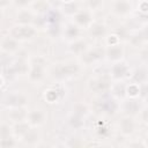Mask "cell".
Returning a JSON list of instances; mask_svg holds the SVG:
<instances>
[{
  "mask_svg": "<svg viewBox=\"0 0 148 148\" xmlns=\"http://www.w3.org/2000/svg\"><path fill=\"white\" fill-rule=\"evenodd\" d=\"M82 71V64L73 60L67 61H59L56 62L50 69V76L53 81L62 83L64 81L71 80L73 77L79 76Z\"/></svg>",
  "mask_w": 148,
  "mask_h": 148,
  "instance_id": "6da1fadb",
  "label": "cell"
},
{
  "mask_svg": "<svg viewBox=\"0 0 148 148\" xmlns=\"http://www.w3.org/2000/svg\"><path fill=\"white\" fill-rule=\"evenodd\" d=\"M47 76V59L44 56L35 54L29 58L28 80L32 84H40Z\"/></svg>",
  "mask_w": 148,
  "mask_h": 148,
  "instance_id": "7a4b0ae2",
  "label": "cell"
},
{
  "mask_svg": "<svg viewBox=\"0 0 148 148\" xmlns=\"http://www.w3.org/2000/svg\"><path fill=\"white\" fill-rule=\"evenodd\" d=\"M112 80L109 75V73H96L94 76H91L87 82V88L90 92L102 96L105 94H110Z\"/></svg>",
  "mask_w": 148,
  "mask_h": 148,
  "instance_id": "3957f363",
  "label": "cell"
},
{
  "mask_svg": "<svg viewBox=\"0 0 148 148\" xmlns=\"http://www.w3.org/2000/svg\"><path fill=\"white\" fill-rule=\"evenodd\" d=\"M120 102L114 98L111 94H105L98 96V99L95 104V110L103 116H113L119 112Z\"/></svg>",
  "mask_w": 148,
  "mask_h": 148,
  "instance_id": "277c9868",
  "label": "cell"
},
{
  "mask_svg": "<svg viewBox=\"0 0 148 148\" xmlns=\"http://www.w3.org/2000/svg\"><path fill=\"white\" fill-rule=\"evenodd\" d=\"M29 102V97L24 91L14 90L3 94L1 105L5 110L13 108H27Z\"/></svg>",
  "mask_w": 148,
  "mask_h": 148,
  "instance_id": "5b68a950",
  "label": "cell"
},
{
  "mask_svg": "<svg viewBox=\"0 0 148 148\" xmlns=\"http://www.w3.org/2000/svg\"><path fill=\"white\" fill-rule=\"evenodd\" d=\"M8 34L22 43V42H29L34 39L37 36L38 30L34 24H15L14 23V25L9 28Z\"/></svg>",
  "mask_w": 148,
  "mask_h": 148,
  "instance_id": "8992f818",
  "label": "cell"
},
{
  "mask_svg": "<svg viewBox=\"0 0 148 148\" xmlns=\"http://www.w3.org/2000/svg\"><path fill=\"white\" fill-rule=\"evenodd\" d=\"M104 56H105V46L95 45V46H89L79 57V59L82 66H94L97 65L99 61L104 60Z\"/></svg>",
  "mask_w": 148,
  "mask_h": 148,
  "instance_id": "52a82bcc",
  "label": "cell"
},
{
  "mask_svg": "<svg viewBox=\"0 0 148 148\" xmlns=\"http://www.w3.org/2000/svg\"><path fill=\"white\" fill-rule=\"evenodd\" d=\"M139 128V121L136 120V117L123 114L117 124V130L121 138L124 139H131Z\"/></svg>",
  "mask_w": 148,
  "mask_h": 148,
  "instance_id": "ba28073f",
  "label": "cell"
},
{
  "mask_svg": "<svg viewBox=\"0 0 148 148\" xmlns=\"http://www.w3.org/2000/svg\"><path fill=\"white\" fill-rule=\"evenodd\" d=\"M134 12V3L132 0H111L110 13L118 18H126Z\"/></svg>",
  "mask_w": 148,
  "mask_h": 148,
  "instance_id": "9c48e42d",
  "label": "cell"
},
{
  "mask_svg": "<svg viewBox=\"0 0 148 148\" xmlns=\"http://www.w3.org/2000/svg\"><path fill=\"white\" fill-rule=\"evenodd\" d=\"M132 68L128 65V62H126L125 60L111 64L108 73L111 77L112 81H125L127 79H130Z\"/></svg>",
  "mask_w": 148,
  "mask_h": 148,
  "instance_id": "30bf717a",
  "label": "cell"
},
{
  "mask_svg": "<svg viewBox=\"0 0 148 148\" xmlns=\"http://www.w3.org/2000/svg\"><path fill=\"white\" fill-rule=\"evenodd\" d=\"M69 20H71L72 23H74L81 30H87L91 25V23L95 21V18H94V12L89 10L86 7L84 8H80Z\"/></svg>",
  "mask_w": 148,
  "mask_h": 148,
  "instance_id": "8fae6325",
  "label": "cell"
},
{
  "mask_svg": "<svg viewBox=\"0 0 148 148\" xmlns=\"http://www.w3.org/2000/svg\"><path fill=\"white\" fill-rule=\"evenodd\" d=\"M143 102L140 98H131V97H126L120 102V109L119 112L121 111L123 114H127V116H133V117H138L140 116L142 109H143Z\"/></svg>",
  "mask_w": 148,
  "mask_h": 148,
  "instance_id": "7c38bea8",
  "label": "cell"
},
{
  "mask_svg": "<svg viewBox=\"0 0 148 148\" xmlns=\"http://www.w3.org/2000/svg\"><path fill=\"white\" fill-rule=\"evenodd\" d=\"M65 97V88L60 82L47 87L43 92V98L47 104H58Z\"/></svg>",
  "mask_w": 148,
  "mask_h": 148,
  "instance_id": "4fadbf2b",
  "label": "cell"
},
{
  "mask_svg": "<svg viewBox=\"0 0 148 148\" xmlns=\"http://www.w3.org/2000/svg\"><path fill=\"white\" fill-rule=\"evenodd\" d=\"M0 50L3 56H16L21 50V42H18L9 34L3 35L0 40Z\"/></svg>",
  "mask_w": 148,
  "mask_h": 148,
  "instance_id": "5bb4252c",
  "label": "cell"
},
{
  "mask_svg": "<svg viewBox=\"0 0 148 148\" xmlns=\"http://www.w3.org/2000/svg\"><path fill=\"white\" fill-rule=\"evenodd\" d=\"M125 47L123 43H117L113 45H105V56L104 60L109 64H114L124 60Z\"/></svg>",
  "mask_w": 148,
  "mask_h": 148,
  "instance_id": "9a60e30c",
  "label": "cell"
},
{
  "mask_svg": "<svg viewBox=\"0 0 148 148\" xmlns=\"http://www.w3.org/2000/svg\"><path fill=\"white\" fill-rule=\"evenodd\" d=\"M47 119V114L46 112L40 109V108H34L28 110V116H27V121L29 123V125L31 127H42Z\"/></svg>",
  "mask_w": 148,
  "mask_h": 148,
  "instance_id": "2e32d148",
  "label": "cell"
},
{
  "mask_svg": "<svg viewBox=\"0 0 148 148\" xmlns=\"http://www.w3.org/2000/svg\"><path fill=\"white\" fill-rule=\"evenodd\" d=\"M88 36L92 39H103L108 36L109 31H108V25L104 21H99V20H95L91 25L87 29Z\"/></svg>",
  "mask_w": 148,
  "mask_h": 148,
  "instance_id": "e0dca14e",
  "label": "cell"
},
{
  "mask_svg": "<svg viewBox=\"0 0 148 148\" xmlns=\"http://www.w3.org/2000/svg\"><path fill=\"white\" fill-rule=\"evenodd\" d=\"M128 80H130V82H133L139 86L148 83V65L142 62L139 66L132 68Z\"/></svg>",
  "mask_w": 148,
  "mask_h": 148,
  "instance_id": "ac0fdd59",
  "label": "cell"
},
{
  "mask_svg": "<svg viewBox=\"0 0 148 148\" xmlns=\"http://www.w3.org/2000/svg\"><path fill=\"white\" fill-rule=\"evenodd\" d=\"M37 14L32 8H25V9H18L14 17L15 24H36Z\"/></svg>",
  "mask_w": 148,
  "mask_h": 148,
  "instance_id": "d6986e66",
  "label": "cell"
},
{
  "mask_svg": "<svg viewBox=\"0 0 148 148\" xmlns=\"http://www.w3.org/2000/svg\"><path fill=\"white\" fill-rule=\"evenodd\" d=\"M82 34V30L76 27L74 23H72L71 21L66 24L62 25V32H61V37L64 38V40H66L67 43H71V42H74L79 38H81Z\"/></svg>",
  "mask_w": 148,
  "mask_h": 148,
  "instance_id": "ffe728a7",
  "label": "cell"
},
{
  "mask_svg": "<svg viewBox=\"0 0 148 148\" xmlns=\"http://www.w3.org/2000/svg\"><path fill=\"white\" fill-rule=\"evenodd\" d=\"M130 42L134 46H143L148 42V23L143 24L139 30H136L130 38Z\"/></svg>",
  "mask_w": 148,
  "mask_h": 148,
  "instance_id": "44dd1931",
  "label": "cell"
},
{
  "mask_svg": "<svg viewBox=\"0 0 148 148\" xmlns=\"http://www.w3.org/2000/svg\"><path fill=\"white\" fill-rule=\"evenodd\" d=\"M88 47H89V43L87 42V39L81 37V38H79V39H76L74 42L68 43L67 50H68V53H71L72 56L80 57Z\"/></svg>",
  "mask_w": 148,
  "mask_h": 148,
  "instance_id": "7402d4cb",
  "label": "cell"
},
{
  "mask_svg": "<svg viewBox=\"0 0 148 148\" xmlns=\"http://www.w3.org/2000/svg\"><path fill=\"white\" fill-rule=\"evenodd\" d=\"M27 116H28V110H27V108H13V109H7V118H8V121L12 123V124L27 120Z\"/></svg>",
  "mask_w": 148,
  "mask_h": 148,
  "instance_id": "603a6c76",
  "label": "cell"
},
{
  "mask_svg": "<svg viewBox=\"0 0 148 148\" xmlns=\"http://www.w3.org/2000/svg\"><path fill=\"white\" fill-rule=\"evenodd\" d=\"M40 140H42V135H40L39 130L37 127H31L30 131L22 138L21 142H23L25 146L34 147V146H38Z\"/></svg>",
  "mask_w": 148,
  "mask_h": 148,
  "instance_id": "cb8c5ba5",
  "label": "cell"
},
{
  "mask_svg": "<svg viewBox=\"0 0 148 148\" xmlns=\"http://www.w3.org/2000/svg\"><path fill=\"white\" fill-rule=\"evenodd\" d=\"M126 87L127 83H125V81H113L110 94L119 102H121L124 98H126Z\"/></svg>",
  "mask_w": 148,
  "mask_h": 148,
  "instance_id": "d4e9b609",
  "label": "cell"
},
{
  "mask_svg": "<svg viewBox=\"0 0 148 148\" xmlns=\"http://www.w3.org/2000/svg\"><path fill=\"white\" fill-rule=\"evenodd\" d=\"M12 127H13V134L21 141L22 138L30 131L31 126L29 125V123L27 120H23V121H18V123H15V124H12Z\"/></svg>",
  "mask_w": 148,
  "mask_h": 148,
  "instance_id": "484cf974",
  "label": "cell"
},
{
  "mask_svg": "<svg viewBox=\"0 0 148 148\" xmlns=\"http://www.w3.org/2000/svg\"><path fill=\"white\" fill-rule=\"evenodd\" d=\"M90 112H91V106L88 103L82 102V101L74 103L72 106V113L79 114V116L84 117V118H87L90 114Z\"/></svg>",
  "mask_w": 148,
  "mask_h": 148,
  "instance_id": "4316f807",
  "label": "cell"
},
{
  "mask_svg": "<svg viewBox=\"0 0 148 148\" xmlns=\"http://www.w3.org/2000/svg\"><path fill=\"white\" fill-rule=\"evenodd\" d=\"M81 7H80V5L76 2V0L75 1H72V2H68V3H62V5H60V7H59V10H60V13L62 14V16H66V17H72L79 9H80Z\"/></svg>",
  "mask_w": 148,
  "mask_h": 148,
  "instance_id": "83f0119b",
  "label": "cell"
},
{
  "mask_svg": "<svg viewBox=\"0 0 148 148\" xmlns=\"http://www.w3.org/2000/svg\"><path fill=\"white\" fill-rule=\"evenodd\" d=\"M84 117H81L79 114H75V113H72L68 116L67 118V124L68 126L74 130V131H79V130H82L83 126H84Z\"/></svg>",
  "mask_w": 148,
  "mask_h": 148,
  "instance_id": "f1b7e54d",
  "label": "cell"
},
{
  "mask_svg": "<svg viewBox=\"0 0 148 148\" xmlns=\"http://www.w3.org/2000/svg\"><path fill=\"white\" fill-rule=\"evenodd\" d=\"M95 133L99 138H108L110 135V126L105 121H97L95 125Z\"/></svg>",
  "mask_w": 148,
  "mask_h": 148,
  "instance_id": "f546056e",
  "label": "cell"
},
{
  "mask_svg": "<svg viewBox=\"0 0 148 148\" xmlns=\"http://www.w3.org/2000/svg\"><path fill=\"white\" fill-rule=\"evenodd\" d=\"M126 97L131 98H140V86L133 82L127 83L126 87Z\"/></svg>",
  "mask_w": 148,
  "mask_h": 148,
  "instance_id": "4dcf8cb0",
  "label": "cell"
},
{
  "mask_svg": "<svg viewBox=\"0 0 148 148\" xmlns=\"http://www.w3.org/2000/svg\"><path fill=\"white\" fill-rule=\"evenodd\" d=\"M18 141L20 140L13 134V135H9L6 138H0V146L3 148H13L18 145Z\"/></svg>",
  "mask_w": 148,
  "mask_h": 148,
  "instance_id": "1f68e13d",
  "label": "cell"
},
{
  "mask_svg": "<svg viewBox=\"0 0 148 148\" xmlns=\"http://www.w3.org/2000/svg\"><path fill=\"white\" fill-rule=\"evenodd\" d=\"M86 8H88L91 12L101 10L104 6V0H84Z\"/></svg>",
  "mask_w": 148,
  "mask_h": 148,
  "instance_id": "d6a6232c",
  "label": "cell"
},
{
  "mask_svg": "<svg viewBox=\"0 0 148 148\" xmlns=\"http://www.w3.org/2000/svg\"><path fill=\"white\" fill-rule=\"evenodd\" d=\"M34 3H35V0H12V6L16 8V10L31 8Z\"/></svg>",
  "mask_w": 148,
  "mask_h": 148,
  "instance_id": "836d02e7",
  "label": "cell"
},
{
  "mask_svg": "<svg viewBox=\"0 0 148 148\" xmlns=\"http://www.w3.org/2000/svg\"><path fill=\"white\" fill-rule=\"evenodd\" d=\"M138 10L141 15H148V0L139 1L138 5Z\"/></svg>",
  "mask_w": 148,
  "mask_h": 148,
  "instance_id": "e575fe53",
  "label": "cell"
},
{
  "mask_svg": "<svg viewBox=\"0 0 148 148\" xmlns=\"http://www.w3.org/2000/svg\"><path fill=\"white\" fill-rule=\"evenodd\" d=\"M140 58L142 60L143 64H147L148 65V47L147 46H142L141 51H140Z\"/></svg>",
  "mask_w": 148,
  "mask_h": 148,
  "instance_id": "d590c367",
  "label": "cell"
},
{
  "mask_svg": "<svg viewBox=\"0 0 148 148\" xmlns=\"http://www.w3.org/2000/svg\"><path fill=\"white\" fill-rule=\"evenodd\" d=\"M148 96V83L140 86V99L143 101Z\"/></svg>",
  "mask_w": 148,
  "mask_h": 148,
  "instance_id": "8d00e7d4",
  "label": "cell"
},
{
  "mask_svg": "<svg viewBox=\"0 0 148 148\" xmlns=\"http://www.w3.org/2000/svg\"><path fill=\"white\" fill-rule=\"evenodd\" d=\"M139 117H140L141 120L148 126V106H146V108L142 109V111H141V113H140Z\"/></svg>",
  "mask_w": 148,
  "mask_h": 148,
  "instance_id": "74e56055",
  "label": "cell"
},
{
  "mask_svg": "<svg viewBox=\"0 0 148 148\" xmlns=\"http://www.w3.org/2000/svg\"><path fill=\"white\" fill-rule=\"evenodd\" d=\"M12 5V0H0V7H1V10H6L7 7H9Z\"/></svg>",
  "mask_w": 148,
  "mask_h": 148,
  "instance_id": "f35d334b",
  "label": "cell"
},
{
  "mask_svg": "<svg viewBox=\"0 0 148 148\" xmlns=\"http://www.w3.org/2000/svg\"><path fill=\"white\" fill-rule=\"evenodd\" d=\"M143 141H145V143H146V147H148V132L146 133V136H145Z\"/></svg>",
  "mask_w": 148,
  "mask_h": 148,
  "instance_id": "ab89813d",
  "label": "cell"
},
{
  "mask_svg": "<svg viewBox=\"0 0 148 148\" xmlns=\"http://www.w3.org/2000/svg\"><path fill=\"white\" fill-rule=\"evenodd\" d=\"M60 1V3L62 5V3H68V2H72V1H75V0H59Z\"/></svg>",
  "mask_w": 148,
  "mask_h": 148,
  "instance_id": "60d3db41",
  "label": "cell"
},
{
  "mask_svg": "<svg viewBox=\"0 0 148 148\" xmlns=\"http://www.w3.org/2000/svg\"><path fill=\"white\" fill-rule=\"evenodd\" d=\"M142 102H143V104H145L146 106H148V96H147V97H146V98H145Z\"/></svg>",
  "mask_w": 148,
  "mask_h": 148,
  "instance_id": "b9f144b4",
  "label": "cell"
},
{
  "mask_svg": "<svg viewBox=\"0 0 148 148\" xmlns=\"http://www.w3.org/2000/svg\"><path fill=\"white\" fill-rule=\"evenodd\" d=\"M139 1H143V0H139Z\"/></svg>",
  "mask_w": 148,
  "mask_h": 148,
  "instance_id": "7bdbcfd3",
  "label": "cell"
}]
</instances>
